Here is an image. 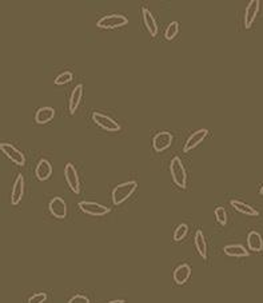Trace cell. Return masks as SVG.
Wrapping results in <instances>:
<instances>
[{
	"instance_id": "6da1fadb",
	"label": "cell",
	"mask_w": 263,
	"mask_h": 303,
	"mask_svg": "<svg viewBox=\"0 0 263 303\" xmlns=\"http://www.w3.org/2000/svg\"><path fill=\"white\" fill-rule=\"evenodd\" d=\"M138 188V182L135 180H129V182L121 183L112 190V203L115 206L123 205L127 199L131 198V195L136 191Z\"/></svg>"
},
{
	"instance_id": "7a4b0ae2",
	"label": "cell",
	"mask_w": 263,
	"mask_h": 303,
	"mask_svg": "<svg viewBox=\"0 0 263 303\" xmlns=\"http://www.w3.org/2000/svg\"><path fill=\"white\" fill-rule=\"evenodd\" d=\"M170 174H171L173 182L179 188H182V190L187 188V173H186V169H184L180 158H178V156H174L170 162Z\"/></svg>"
},
{
	"instance_id": "3957f363",
	"label": "cell",
	"mask_w": 263,
	"mask_h": 303,
	"mask_svg": "<svg viewBox=\"0 0 263 303\" xmlns=\"http://www.w3.org/2000/svg\"><path fill=\"white\" fill-rule=\"evenodd\" d=\"M127 24H129V19L125 15L112 14L99 19L96 22V27L100 30H116V28L125 27Z\"/></svg>"
},
{
	"instance_id": "277c9868",
	"label": "cell",
	"mask_w": 263,
	"mask_h": 303,
	"mask_svg": "<svg viewBox=\"0 0 263 303\" xmlns=\"http://www.w3.org/2000/svg\"><path fill=\"white\" fill-rule=\"evenodd\" d=\"M92 121L96 126L103 129L107 132H118L121 131V125L115 122L110 116L104 115L102 112H92Z\"/></svg>"
},
{
	"instance_id": "5b68a950",
	"label": "cell",
	"mask_w": 263,
	"mask_h": 303,
	"mask_svg": "<svg viewBox=\"0 0 263 303\" xmlns=\"http://www.w3.org/2000/svg\"><path fill=\"white\" fill-rule=\"evenodd\" d=\"M0 150L8 158L9 161L15 163L16 166H19V167H23V166L26 165V156H24V154L15 147V146H12L11 143H0Z\"/></svg>"
},
{
	"instance_id": "8992f818",
	"label": "cell",
	"mask_w": 263,
	"mask_h": 303,
	"mask_svg": "<svg viewBox=\"0 0 263 303\" xmlns=\"http://www.w3.org/2000/svg\"><path fill=\"white\" fill-rule=\"evenodd\" d=\"M64 178H66L70 190L76 195H79L81 194V179H79V174L76 171L75 166L72 163H67L64 167Z\"/></svg>"
},
{
	"instance_id": "52a82bcc",
	"label": "cell",
	"mask_w": 263,
	"mask_h": 303,
	"mask_svg": "<svg viewBox=\"0 0 263 303\" xmlns=\"http://www.w3.org/2000/svg\"><path fill=\"white\" fill-rule=\"evenodd\" d=\"M79 210L82 213H85L91 216H104V215L110 214L111 210L106 207V206L96 203V202H79Z\"/></svg>"
},
{
	"instance_id": "ba28073f",
	"label": "cell",
	"mask_w": 263,
	"mask_h": 303,
	"mask_svg": "<svg viewBox=\"0 0 263 303\" xmlns=\"http://www.w3.org/2000/svg\"><path fill=\"white\" fill-rule=\"evenodd\" d=\"M173 140H174V136H173L171 132H169V131H161L152 139V147H154L156 152H163L167 148L171 147Z\"/></svg>"
},
{
	"instance_id": "9c48e42d",
	"label": "cell",
	"mask_w": 263,
	"mask_h": 303,
	"mask_svg": "<svg viewBox=\"0 0 263 303\" xmlns=\"http://www.w3.org/2000/svg\"><path fill=\"white\" fill-rule=\"evenodd\" d=\"M207 135H209V130L207 129L196 130L195 132H192V134L188 136L187 142H186L184 147H183V151L190 152L192 151V150H195L199 144H202V143L205 142V139L207 138Z\"/></svg>"
},
{
	"instance_id": "30bf717a",
	"label": "cell",
	"mask_w": 263,
	"mask_h": 303,
	"mask_svg": "<svg viewBox=\"0 0 263 303\" xmlns=\"http://www.w3.org/2000/svg\"><path fill=\"white\" fill-rule=\"evenodd\" d=\"M48 210L51 215L56 219H64L67 216V205L60 196H55L49 201Z\"/></svg>"
},
{
	"instance_id": "8fae6325",
	"label": "cell",
	"mask_w": 263,
	"mask_h": 303,
	"mask_svg": "<svg viewBox=\"0 0 263 303\" xmlns=\"http://www.w3.org/2000/svg\"><path fill=\"white\" fill-rule=\"evenodd\" d=\"M259 7L261 3L259 0H251L247 7L245 9V18H243V24H245V30H250L251 26L254 24L255 19L259 14Z\"/></svg>"
},
{
	"instance_id": "7c38bea8",
	"label": "cell",
	"mask_w": 263,
	"mask_h": 303,
	"mask_svg": "<svg viewBox=\"0 0 263 303\" xmlns=\"http://www.w3.org/2000/svg\"><path fill=\"white\" fill-rule=\"evenodd\" d=\"M23 196H24V178H23V175H18V178L14 183L12 191H11V205H20Z\"/></svg>"
},
{
	"instance_id": "4fadbf2b",
	"label": "cell",
	"mask_w": 263,
	"mask_h": 303,
	"mask_svg": "<svg viewBox=\"0 0 263 303\" xmlns=\"http://www.w3.org/2000/svg\"><path fill=\"white\" fill-rule=\"evenodd\" d=\"M83 92H85V88H83V85H78L75 88L72 89L71 96H70V102H68V111L71 115H74L78 108L81 106L82 98H83Z\"/></svg>"
},
{
	"instance_id": "5bb4252c",
	"label": "cell",
	"mask_w": 263,
	"mask_h": 303,
	"mask_svg": "<svg viewBox=\"0 0 263 303\" xmlns=\"http://www.w3.org/2000/svg\"><path fill=\"white\" fill-rule=\"evenodd\" d=\"M142 18L143 23H144V27L148 31L150 36L155 38L158 35V24H156V20L154 18V15L151 14V11L147 8V7H143L142 8Z\"/></svg>"
},
{
	"instance_id": "9a60e30c",
	"label": "cell",
	"mask_w": 263,
	"mask_h": 303,
	"mask_svg": "<svg viewBox=\"0 0 263 303\" xmlns=\"http://www.w3.org/2000/svg\"><path fill=\"white\" fill-rule=\"evenodd\" d=\"M35 175L41 182L48 180L52 176V165L47 159H42V161H39L38 166H36Z\"/></svg>"
},
{
	"instance_id": "2e32d148",
	"label": "cell",
	"mask_w": 263,
	"mask_h": 303,
	"mask_svg": "<svg viewBox=\"0 0 263 303\" xmlns=\"http://www.w3.org/2000/svg\"><path fill=\"white\" fill-rule=\"evenodd\" d=\"M173 276H174V282L176 285H184L190 279V276H191V267L188 266L187 263H183V264L175 268Z\"/></svg>"
},
{
	"instance_id": "e0dca14e",
	"label": "cell",
	"mask_w": 263,
	"mask_h": 303,
	"mask_svg": "<svg viewBox=\"0 0 263 303\" xmlns=\"http://www.w3.org/2000/svg\"><path fill=\"white\" fill-rule=\"evenodd\" d=\"M56 111L52 107H42L35 114V122L38 125H48L49 122L54 121Z\"/></svg>"
},
{
	"instance_id": "ac0fdd59",
	"label": "cell",
	"mask_w": 263,
	"mask_h": 303,
	"mask_svg": "<svg viewBox=\"0 0 263 303\" xmlns=\"http://www.w3.org/2000/svg\"><path fill=\"white\" fill-rule=\"evenodd\" d=\"M223 253L227 257H232V258H247L250 253L247 249H245V246L242 245H227L223 247Z\"/></svg>"
},
{
	"instance_id": "d6986e66",
	"label": "cell",
	"mask_w": 263,
	"mask_h": 303,
	"mask_svg": "<svg viewBox=\"0 0 263 303\" xmlns=\"http://www.w3.org/2000/svg\"><path fill=\"white\" fill-rule=\"evenodd\" d=\"M230 205L234 207V210H236V211L241 213V214L246 215V216H258L259 215L258 211H257L253 206L247 205L245 202L238 201V199H232V201L230 202Z\"/></svg>"
},
{
	"instance_id": "ffe728a7",
	"label": "cell",
	"mask_w": 263,
	"mask_h": 303,
	"mask_svg": "<svg viewBox=\"0 0 263 303\" xmlns=\"http://www.w3.org/2000/svg\"><path fill=\"white\" fill-rule=\"evenodd\" d=\"M247 246L251 251L261 253L263 250V239L262 235L258 231H251L247 235Z\"/></svg>"
},
{
	"instance_id": "44dd1931",
	"label": "cell",
	"mask_w": 263,
	"mask_h": 303,
	"mask_svg": "<svg viewBox=\"0 0 263 303\" xmlns=\"http://www.w3.org/2000/svg\"><path fill=\"white\" fill-rule=\"evenodd\" d=\"M194 242H195V249L198 251V254L201 255L202 259H207V243H206L205 234L202 232V230H198L195 232V238H194Z\"/></svg>"
},
{
	"instance_id": "7402d4cb",
	"label": "cell",
	"mask_w": 263,
	"mask_h": 303,
	"mask_svg": "<svg viewBox=\"0 0 263 303\" xmlns=\"http://www.w3.org/2000/svg\"><path fill=\"white\" fill-rule=\"evenodd\" d=\"M179 34V23L178 22H171L166 28L165 32V38L167 42L174 41L176 35Z\"/></svg>"
},
{
	"instance_id": "603a6c76",
	"label": "cell",
	"mask_w": 263,
	"mask_h": 303,
	"mask_svg": "<svg viewBox=\"0 0 263 303\" xmlns=\"http://www.w3.org/2000/svg\"><path fill=\"white\" fill-rule=\"evenodd\" d=\"M187 234H188V226L186 223H180L178 227L175 228L173 238H174L175 242H180L187 236Z\"/></svg>"
},
{
	"instance_id": "cb8c5ba5",
	"label": "cell",
	"mask_w": 263,
	"mask_h": 303,
	"mask_svg": "<svg viewBox=\"0 0 263 303\" xmlns=\"http://www.w3.org/2000/svg\"><path fill=\"white\" fill-rule=\"evenodd\" d=\"M72 79H74V74H72L71 71H64V72H62L60 75H58L56 78H55L54 83L56 86H63V85H67V83H70V82H72Z\"/></svg>"
},
{
	"instance_id": "d4e9b609",
	"label": "cell",
	"mask_w": 263,
	"mask_h": 303,
	"mask_svg": "<svg viewBox=\"0 0 263 303\" xmlns=\"http://www.w3.org/2000/svg\"><path fill=\"white\" fill-rule=\"evenodd\" d=\"M214 214H215V218H217L219 224H222V226H226V224H227V213H226L224 207H222V206H218V207L215 209Z\"/></svg>"
},
{
	"instance_id": "484cf974",
	"label": "cell",
	"mask_w": 263,
	"mask_h": 303,
	"mask_svg": "<svg viewBox=\"0 0 263 303\" xmlns=\"http://www.w3.org/2000/svg\"><path fill=\"white\" fill-rule=\"evenodd\" d=\"M47 301V294L45 293H38L30 297L28 303H44Z\"/></svg>"
},
{
	"instance_id": "4316f807",
	"label": "cell",
	"mask_w": 263,
	"mask_h": 303,
	"mask_svg": "<svg viewBox=\"0 0 263 303\" xmlns=\"http://www.w3.org/2000/svg\"><path fill=\"white\" fill-rule=\"evenodd\" d=\"M68 303H89V299L87 298V297H85V295H74V297L68 301Z\"/></svg>"
},
{
	"instance_id": "83f0119b",
	"label": "cell",
	"mask_w": 263,
	"mask_h": 303,
	"mask_svg": "<svg viewBox=\"0 0 263 303\" xmlns=\"http://www.w3.org/2000/svg\"><path fill=\"white\" fill-rule=\"evenodd\" d=\"M107 303H125V301L123 299H115V301H110Z\"/></svg>"
},
{
	"instance_id": "f1b7e54d",
	"label": "cell",
	"mask_w": 263,
	"mask_h": 303,
	"mask_svg": "<svg viewBox=\"0 0 263 303\" xmlns=\"http://www.w3.org/2000/svg\"><path fill=\"white\" fill-rule=\"evenodd\" d=\"M259 194H261V195H263V186L261 187V190H259Z\"/></svg>"
}]
</instances>
